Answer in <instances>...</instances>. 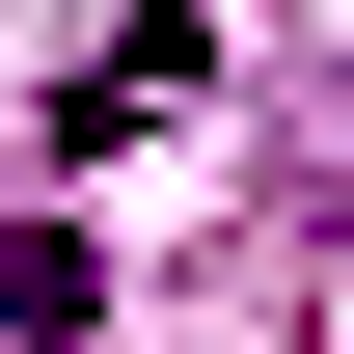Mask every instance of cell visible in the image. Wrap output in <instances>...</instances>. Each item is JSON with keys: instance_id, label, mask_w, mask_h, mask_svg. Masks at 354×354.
Here are the masks:
<instances>
[{"instance_id": "cell-1", "label": "cell", "mask_w": 354, "mask_h": 354, "mask_svg": "<svg viewBox=\"0 0 354 354\" xmlns=\"http://www.w3.org/2000/svg\"><path fill=\"white\" fill-rule=\"evenodd\" d=\"M82 327H109V245L82 218H0V354H82Z\"/></svg>"}]
</instances>
